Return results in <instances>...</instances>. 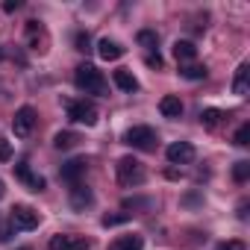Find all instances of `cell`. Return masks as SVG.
Wrapping results in <instances>:
<instances>
[{
    "mask_svg": "<svg viewBox=\"0 0 250 250\" xmlns=\"http://www.w3.org/2000/svg\"><path fill=\"white\" fill-rule=\"evenodd\" d=\"M74 83H77V88L85 91V94H94V97H106V94H109V85H106L103 71H97V68L88 65V62L77 65V71H74Z\"/></svg>",
    "mask_w": 250,
    "mask_h": 250,
    "instance_id": "obj_1",
    "label": "cell"
},
{
    "mask_svg": "<svg viewBox=\"0 0 250 250\" xmlns=\"http://www.w3.org/2000/svg\"><path fill=\"white\" fill-rule=\"evenodd\" d=\"M115 174H118V183H121L124 188H136V186H142V183L147 180L145 165H142L139 159H133V156H121L118 165H115Z\"/></svg>",
    "mask_w": 250,
    "mask_h": 250,
    "instance_id": "obj_2",
    "label": "cell"
},
{
    "mask_svg": "<svg viewBox=\"0 0 250 250\" xmlns=\"http://www.w3.org/2000/svg\"><path fill=\"white\" fill-rule=\"evenodd\" d=\"M124 142H127L130 147L136 150H156V130L153 127H145V124H139V127H130L127 133H124Z\"/></svg>",
    "mask_w": 250,
    "mask_h": 250,
    "instance_id": "obj_3",
    "label": "cell"
},
{
    "mask_svg": "<svg viewBox=\"0 0 250 250\" xmlns=\"http://www.w3.org/2000/svg\"><path fill=\"white\" fill-rule=\"evenodd\" d=\"M65 109H68V118H71L74 124H85V127H94L97 118H100V115H97V106L88 103V100H68Z\"/></svg>",
    "mask_w": 250,
    "mask_h": 250,
    "instance_id": "obj_4",
    "label": "cell"
},
{
    "mask_svg": "<svg viewBox=\"0 0 250 250\" xmlns=\"http://www.w3.org/2000/svg\"><path fill=\"white\" fill-rule=\"evenodd\" d=\"M9 221H12V227H15V229H36L42 218H39V212H36L33 206L15 203V206L9 209Z\"/></svg>",
    "mask_w": 250,
    "mask_h": 250,
    "instance_id": "obj_5",
    "label": "cell"
},
{
    "mask_svg": "<svg viewBox=\"0 0 250 250\" xmlns=\"http://www.w3.org/2000/svg\"><path fill=\"white\" fill-rule=\"evenodd\" d=\"M33 127H36V109L33 106H21L15 112V118H12V133L18 139H27L33 133Z\"/></svg>",
    "mask_w": 250,
    "mask_h": 250,
    "instance_id": "obj_6",
    "label": "cell"
},
{
    "mask_svg": "<svg viewBox=\"0 0 250 250\" xmlns=\"http://www.w3.org/2000/svg\"><path fill=\"white\" fill-rule=\"evenodd\" d=\"M91 241L85 235H68V232H59L47 241V250H88Z\"/></svg>",
    "mask_w": 250,
    "mask_h": 250,
    "instance_id": "obj_7",
    "label": "cell"
},
{
    "mask_svg": "<svg viewBox=\"0 0 250 250\" xmlns=\"http://www.w3.org/2000/svg\"><path fill=\"white\" fill-rule=\"evenodd\" d=\"M165 156H168L171 165H191L197 153H194V147H191L188 142H171V145L165 147Z\"/></svg>",
    "mask_w": 250,
    "mask_h": 250,
    "instance_id": "obj_8",
    "label": "cell"
},
{
    "mask_svg": "<svg viewBox=\"0 0 250 250\" xmlns=\"http://www.w3.org/2000/svg\"><path fill=\"white\" fill-rule=\"evenodd\" d=\"M15 177H18V180H21V183H24L30 191H36V194L47 188V180H44L42 174H36V171L27 165V162H18V165H15Z\"/></svg>",
    "mask_w": 250,
    "mask_h": 250,
    "instance_id": "obj_9",
    "label": "cell"
},
{
    "mask_svg": "<svg viewBox=\"0 0 250 250\" xmlns=\"http://www.w3.org/2000/svg\"><path fill=\"white\" fill-rule=\"evenodd\" d=\"M27 42H30V50L36 53H44L47 50V30L39 24V21H27Z\"/></svg>",
    "mask_w": 250,
    "mask_h": 250,
    "instance_id": "obj_10",
    "label": "cell"
},
{
    "mask_svg": "<svg viewBox=\"0 0 250 250\" xmlns=\"http://www.w3.org/2000/svg\"><path fill=\"white\" fill-rule=\"evenodd\" d=\"M85 171H88V162H85V159H68V162L59 168V177H62L65 183L77 186V183L85 177Z\"/></svg>",
    "mask_w": 250,
    "mask_h": 250,
    "instance_id": "obj_11",
    "label": "cell"
},
{
    "mask_svg": "<svg viewBox=\"0 0 250 250\" xmlns=\"http://www.w3.org/2000/svg\"><path fill=\"white\" fill-rule=\"evenodd\" d=\"M91 203H94V191L88 186H83V183L71 186V209L74 212H85Z\"/></svg>",
    "mask_w": 250,
    "mask_h": 250,
    "instance_id": "obj_12",
    "label": "cell"
},
{
    "mask_svg": "<svg viewBox=\"0 0 250 250\" xmlns=\"http://www.w3.org/2000/svg\"><path fill=\"white\" fill-rule=\"evenodd\" d=\"M124 53H127V50H124V44H118L115 39H100V42H97V56H100L103 62H115V59H121Z\"/></svg>",
    "mask_w": 250,
    "mask_h": 250,
    "instance_id": "obj_13",
    "label": "cell"
},
{
    "mask_svg": "<svg viewBox=\"0 0 250 250\" xmlns=\"http://www.w3.org/2000/svg\"><path fill=\"white\" fill-rule=\"evenodd\" d=\"M232 94H238V97H247V94H250V65H247V62H241V65L235 68Z\"/></svg>",
    "mask_w": 250,
    "mask_h": 250,
    "instance_id": "obj_14",
    "label": "cell"
},
{
    "mask_svg": "<svg viewBox=\"0 0 250 250\" xmlns=\"http://www.w3.org/2000/svg\"><path fill=\"white\" fill-rule=\"evenodd\" d=\"M159 112H162V118L177 121V118L183 115V100H180L177 94H165V97L159 100Z\"/></svg>",
    "mask_w": 250,
    "mask_h": 250,
    "instance_id": "obj_15",
    "label": "cell"
},
{
    "mask_svg": "<svg viewBox=\"0 0 250 250\" xmlns=\"http://www.w3.org/2000/svg\"><path fill=\"white\" fill-rule=\"evenodd\" d=\"M112 80H115V85H118L121 91H127V94L139 91V80H136L133 71H127V68H118V71L112 74Z\"/></svg>",
    "mask_w": 250,
    "mask_h": 250,
    "instance_id": "obj_16",
    "label": "cell"
},
{
    "mask_svg": "<svg viewBox=\"0 0 250 250\" xmlns=\"http://www.w3.org/2000/svg\"><path fill=\"white\" fill-rule=\"evenodd\" d=\"M80 145V136L74 133V130H59L56 136H53V147L56 150H74Z\"/></svg>",
    "mask_w": 250,
    "mask_h": 250,
    "instance_id": "obj_17",
    "label": "cell"
},
{
    "mask_svg": "<svg viewBox=\"0 0 250 250\" xmlns=\"http://www.w3.org/2000/svg\"><path fill=\"white\" fill-rule=\"evenodd\" d=\"M142 247H145L142 235H121L109 244V250H142Z\"/></svg>",
    "mask_w": 250,
    "mask_h": 250,
    "instance_id": "obj_18",
    "label": "cell"
},
{
    "mask_svg": "<svg viewBox=\"0 0 250 250\" xmlns=\"http://www.w3.org/2000/svg\"><path fill=\"white\" fill-rule=\"evenodd\" d=\"M224 118H227V112L224 109H203L200 112V124L206 130H215V127H221L224 124Z\"/></svg>",
    "mask_w": 250,
    "mask_h": 250,
    "instance_id": "obj_19",
    "label": "cell"
},
{
    "mask_svg": "<svg viewBox=\"0 0 250 250\" xmlns=\"http://www.w3.org/2000/svg\"><path fill=\"white\" fill-rule=\"evenodd\" d=\"M174 56H177L180 65H188V62L197 56V47H194L191 42H174Z\"/></svg>",
    "mask_w": 250,
    "mask_h": 250,
    "instance_id": "obj_20",
    "label": "cell"
},
{
    "mask_svg": "<svg viewBox=\"0 0 250 250\" xmlns=\"http://www.w3.org/2000/svg\"><path fill=\"white\" fill-rule=\"evenodd\" d=\"M206 65H194V62H188V65H180V77H186V80H206Z\"/></svg>",
    "mask_w": 250,
    "mask_h": 250,
    "instance_id": "obj_21",
    "label": "cell"
},
{
    "mask_svg": "<svg viewBox=\"0 0 250 250\" xmlns=\"http://www.w3.org/2000/svg\"><path fill=\"white\" fill-rule=\"evenodd\" d=\"M136 42H139L142 47H147V50H156V44H159V36H156V30H139Z\"/></svg>",
    "mask_w": 250,
    "mask_h": 250,
    "instance_id": "obj_22",
    "label": "cell"
},
{
    "mask_svg": "<svg viewBox=\"0 0 250 250\" xmlns=\"http://www.w3.org/2000/svg\"><path fill=\"white\" fill-rule=\"evenodd\" d=\"M247 177H250V162H247V159H238V162L232 165V180H235V183H244Z\"/></svg>",
    "mask_w": 250,
    "mask_h": 250,
    "instance_id": "obj_23",
    "label": "cell"
},
{
    "mask_svg": "<svg viewBox=\"0 0 250 250\" xmlns=\"http://www.w3.org/2000/svg\"><path fill=\"white\" fill-rule=\"evenodd\" d=\"M232 142H235V147H247L250 145V124H241V127L235 130V136H232Z\"/></svg>",
    "mask_w": 250,
    "mask_h": 250,
    "instance_id": "obj_24",
    "label": "cell"
},
{
    "mask_svg": "<svg viewBox=\"0 0 250 250\" xmlns=\"http://www.w3.org/2000/svg\"><path fill=\"white\" fill-rule=\"evenodd\" d=\"M74 44H77L80 53H88V50H91V36H88L85 30H80V33L74 36Z\"/></svg>",
    "mask_w": 250,
    "mask_h": 250,
    "instance_id": "obj_25",
    "label": "cell"
},
{
    "mask_svg": "<svg viewBox=\"0 0 250 250\" xmlns=\"http://www.w3.org/2000/svg\"><path fill=\"white\" fill-rule=\"evenodd\" d=\"M130 221V212H118V215H103V227H118V224H127Z\"/></svg>",
    "mask_w": 250,
    "mask_h": 250,
    "instance_id": "obj_26",
    "label": "cell"
},
{
    "mask_svg": "<svg viewBox=\"0 0 250 250\" xmlns=\"http://www.w3.org/2000/svg\"><path fill=\"white\" fill-rule=\"evenodd\" d=\"M218 250H247V244H244V241H238V238H229V241L218 244Z\"/></svg>",
    "mask_w": 250,
    "mask_h": 250,
    "instance_id": "obj_27",
    "label": "cell"
},
{
    "mask_svg": "<svg viewBox=\"0 0 250 250\" xmlns=\"http://www.w3.org/2000/svg\"><path fill=\"white\" fill-rule=\"evenodd\" d=\"M12 156V145H9V139H3V136H0V162H3V159H9Z\"/></svg>",
    "mask_w": 250,
    "mask_h": 250,
    "instance_id": "obj_28",
    "label": "cell"
},
{
    "mask_svg": "<svg viewBox=\"0 0 250 250\" xmlns=\"http://www.w3.org/2000/svg\"><path fill=\"white\" fill-rule=\"evenodd\" d=\"M145 62H147L150 68H162V56H159V53H147V59H145Z\"/></svg>",
    "mask_w": 250,
    "mask_h": 250,
    "instance_id": "obj_29",
    "label": "cell"
},
{
    "mask_svg": "<svg viewBox=\"0 0 250 250\" xmlns=\"http://www.w3.org/2000/svg\"><path fill=\"white\" fill-rule=\"evenodd\" d=\"M21 9V0H9V3H3V12H18Z\"/></svg>",
    "mask_w": 250,
    "mask_h": 250,
    "instance_id": "obj_30",
    "label": "cell"
},
{
    "mask_svg": "<svg viewBox=\"0 0 250 250\" xmlns=\"http://www.w3.org/2000/svg\"><path fill=\"white\" fill-rule=\"evenodd\" d=\"M235 215H238V221H247V200L238 203V212H235Z\"/></svg>",
    "mask_w": 250,
    "mask_h": 250,
    "instance_id": "obj_31",
    "label": "cell"
},
{
    "mask_svg": "<svg viewBox=\"0 0 250 250\" xmlns=\"http://www.w3.org/2000/svg\"><path fill=\"white\" fill-rule=\"evenodd\" d=\"M3 194H6V183L0 180V200H3Z\"/></svg>",
    "mask_w": 250,
    "mask_h": 250,
    "instance_id": "obj_32",
    "label": "cell"
},
{
    "mask_svg": "<svg viewBox=\"0 0 250 250\" xmlns=\"http://www.w3.org/2000/svg\"><path fill=\"white\" fill-rule=\"evenodd\" d=\"M0 59H3V53H0Z\"/></svg>",
    "mask_w": 250,
    "mask_h": 250,
    "instance_id": "obj_33",
    "label": "cell"
},
{
    "mask_svg": "<svg viewBox=\"0 0 250 250\" xmlns=\"http://www.w3.org/2000/svg\"><path fill=\"white\" fill-rule=\"evenodd\" d=\"M21 250H27V247H21Z\"/></svg>",
    "mask_w": 250,
    "mask_h": 250,
    "instance_id": "obj_34",
    "label": "cell"
}]
</instances>
